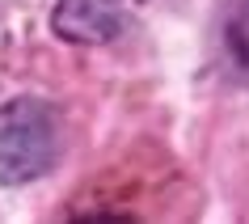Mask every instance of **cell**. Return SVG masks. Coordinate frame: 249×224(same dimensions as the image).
Segmentation results:
<instances>
[{
  "label": "cell",
  "mask_w": 249,
  "mask_h": 224,
  "mask_svg": "<svg viewBox=\"0 0 249 224\" xmlns=\"http://www.w3.org/2000/svg\"><path fill=\"white\" fill-rule=\"evenodd\" d=\"M224 51H228L232 72L249 80V0H241L232 13H228V26H224Z\"/></svg>",
  "instance_id": "3"
},
{
  "label": "cell",
  "mask_w": 249,
  "mask_h": 224,
  "mask_svg": "<svg viewBox=\"0 0 249 224\" xmlns=\"http://www.w3.org/2000/svg\"><path fill=\"white\" fill-rule=\"evenodd\" d=\"M135 0H59L55 9V30L68 42H110L131 21Z\"/></svg>",
  "instance_id": "2"
},
{
  "label": "cell",
  "mask_w": 249,
  "mask_h": 224,
  "mask_svg": "<svg viewBox=\"0 0 249 224\" xmlns=\"http://www.w3.org/2000/svg\"><path fill=\"white\" fill-rule=\"evenodd\" d=\"M59 119L38 97H13L0 106V186H26L59 157Z\"/></svg>",
  "instance_id": "1"
}]
</instances>
